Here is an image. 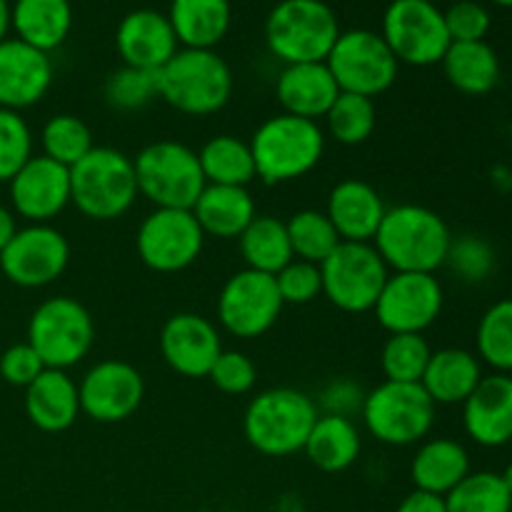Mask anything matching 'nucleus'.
<instances>
[{
  "label": "nucleus",
  "mask_w": 512,
  "mask_h": 512,
  "mask_svg": "<svg viewBox=\"0 0 512 512\" xmlns=\"http://www.w3.org/2000/svg\"><path fill=\"white\" fill-rule=\"evenodd\" d=\"M483 378L480 360L470 350L443 348L430 355L420 385L435 405H463Z\"/></svg>",
  "instance_id": "obj_26"
},
{
  "label": "nucleus",
  "mask_w": 512,
  "mask_h": 512,
  "mask_svg": "<svg viewBox=\"0 0 512 512\" xmlns=\"http://www.w3.org/2000/svg\"><path fill=\"white\" fill-rule=\"evenodd\" d=\"M205 245L203 228L193 210L155 208L135 235L138 258L155 273H180L200 258Z\"/></svg>",
  "instance_id": "obj_13"
},
{
  "label": "nucleus",
  "mask_w": 512,
  "mask_h": 512,
  "mask_svg": "<svg viewBox=\"0 0 512 512\" xmlns=\"http://www.w3.org/2000/svg\"><path fill=\"white\" fill-rule=\"evenodd\" d=\"M275 285L280 290V298L285 305H305L323 295V275L320 265L308 263V260L293 258L278 275Z\"/></svg>",
  "instance_id": "obj_44"
},
{
  "label": "nucleus",
  "mask_w": 512,
  "mask_h": 512,
  "mask_svg": "<svg viewBox=\"0 0 512 512\" xmlns=\"http://www.w3.org/2000/svg\"><path fill=\"white\" fill-rule=\"evenodd\" d=\"M160 353L183 378H208L210 368L223 353L220 333L208 318L198 313H178L165 320L160 330Z\"/></svg>",
  "instance_id": "obj_19"
},
{
  "label": "nucleus",
  "mask_w": 512,
  "mask_h": 512,
  "mask_svg": "<svg viewBox=\"0 0 512 512\" xmlns=\"http://www.w3.org/2000/svg\"><path fill=\"white\" fill-rule=\"evenodd\" d=\"M13 213L28 223H50L70 205V168L33 155L10 180Z\"/></svg>",
  "instance_id": "obj_18"
},
{
  "label": "nucleus",
  "mask_w": 512,
  "mask_h": 512,
  "mask_svg": "<svg viewBox=\"0 0 512 512\" xmlns=\"http://www.w3.org/2000/svg\"><path fill=\"white\" fill-rule=\"evenodd\" d=\"M233 70L215 50L180 48L158 70V98L193 118H205L228 105Z\"/></svg>",
  "instance_id": "obj_3"
},
{
  "label": "nucleus",
  "mask_w": 512,
  "mask_h": 512,
  "mask_svg": "<svg viewBox=\"0 0 512 512\" xmlns=\"http://www.w3.org/2000/svg\"><path fill=\"white\" fill-rule=\"evenodd\" d=\"M255 175L268 185L308 175L325 153V133L315 120L280 113L258 125L250 138Z\"/></svg>",
  "instance_id": "obj_4"
},
{
  "label": "nucleus",
  "mask_w": 512,
  "mask_h": 512,
  "mask_svg": "<svg viewBox=\"0 0 512 512\" xmlns=\"http://www.w3.org/2000/svg\"><path fill=\"white\" fill-rule=\"evenodd\" d=\"M490 3L500 5V8H512V0H490Z\"/></svg>",
  "instance_id": "obj_53"
},
{
  "label": "nucleus",
  "mask_w": 512,
  "mask_h": 512,
  "mask_svg": "<svg viewBox=\"0 0 512 512\" xmlns=\"http://www.w3.org/2000/svg\"><path fill=\"white\" fill-rule=\"evenodd\" d=\"M450 3H455V0H450Z\"/></svg>",
  "instance_id": "obj_54"
},
{
  "label": "nucleus",
  "mask_w": 512,
  "mask_h": 512,
  "mask_svg": "<svg viewBox=\"0 0 512 512\" xmlns=\"http://www.w3.org/2000/svg\"><path fill=\"white\" fill-rule=\"evenodd\" d=\"M445 293L435 273H390L373 313L390 335H423L440 318Z\"/></svg>",
  "instance_id": "obj_16"
},
{
  "label": "nucleus",
  "mask_w": 512,
  "mask_h": 512,
  "mask_svg": "<svg viewBox=\"0 0 512 512\" xmlns=\"http://www.w3.org/2000/svg\"><path fill=\"white\" fill-rule=\"evenodd\" d=\"M103 98L110 108L123 110V113L145 108L153 103V98H158V73L123 65L108 75L103 85Z\"/></svg>",
  "instance_id": "obj_41"
},
{
  "label": "nucleus",
  "mask_w": 512,
  "mask_h": 512,
  "mask_svg": "<svg viewBox=\"0 0 512 512\" xmlns=\"http://www.w3.org/2000/svg\"><path fill=\"white\" fill-rule=\"evenodd\" d=\"M443 15L450 43L485 40L490 30V13L478 0H455V3H450L448 10H443Z\"/></svg>",
  "instance_id": "obj_46"
},
{
  "label": "nucleus",
  "mask_w": 512,
  "mask_h": 512,
  "mask_svg": "<svg viewBox=\"0 0 512 512\" xmlns=\"http://www.w3.org/2000/svg\"><path fill=\"white\" fill-rule=\"evenodd\" d=\"M443 73L448 83L463 95H488L500 80V58L495 48L485 40L475 43H450L445 50Z\"/></svg>",
  "instance_id": "obj_32"
},
{
  "label": "nucleus",
  "mask_w": 512,
  "mask_h": 512,
  "mask_svg": "<svg viewBox=\"0 0 512 512\" xmlns=\"http://www.w3.org/2000/svg\"><path fill=\"white\" fill-rule=\"evenodd\" d=\"M200 170L208 185H233L248 188L255 175V160L250 153V143L235 135H215L200 148Z\"/></svg>",
  "instance_id": "obj_34"
},
{
  "label": "nucleus",
  "mask_w": 512,
  "mask_h": 512,
  "mask_svg": "<svg viewBox=\"0 0 512 512\" xmlns=\"http://www.w3.org/2000/svg\"><path fill=\"white\" fill-rule=\"evenodd\" d=\"M385 203L378 190L358 178L340 180L328 195L325 215L343 243H373L385 218Z\"/></svg>",
  "instance_id": "obj_23"
},
{
  "label": "nucleus",
  "mask_w": 512,
  "mask_h": 512,
  "mask_svg": "<svg viewBox=\"0 0 512 512\" xmlns=\"http://www.w3.org/2000/svg\"><path fill=\"white\" fill-rule=\"evenodd\" d=\"M338 95V83L325 63L285 65L275 80V98L285 113L315 123L328 115Z\"/></svg>",
  "instance_id": "obj_24"
},
{
  "label": "nucleus",
  "mask_w": 512,
  "mask_h": 512,
  "mask_svg": "<svg viewBox=\"0 0 512 512\" xmlns=\"http://www.w3.org/2000/svg\"><path fill=\"white\" fill-rule=\"evenodd\" d=\"M510 380H512V375H510Z\"/></svg>",
  "instance_id": "obj_55"
},
{
  "label": "nucleus",
  "mask_w": 512,
  "mask_h": 512,
  "mask_svg": "<svg viewBox=\"0 0 512 512\" xmlns=\"http://www.w3.org/2000/svg\"><path fill=\"white\" fill-rule=\"evenodd\" d=\"M448 512H512V495L500 473H468L448 495Z\"/></svg>",
  "instance_id": "obj_35"
},
{
  "label": "nucleus",
  "mask_w": 512,
  "mask_h": 512,
  "mask_svg": "<svg viewBox=\"0 0 512 512\" xmlns=\"http://www.w3.org/2000/svg\"><path fill=\"white\" fill-rule=\"evenodd\" d=\"M380 35L398 63L415 68L440 63L450 48L445 15L433 0H393L385 8Z\"/></svg>",
  "instance_id": "obj_12"
},
{
  "label": "nucleus",
  "mask_w": 512,
  "mask_h": 512,
  "mask_svg": "<svg viewBox=\"0 0 512 512\" xmlns=\"http://www.w3.org/2000/svg\"><path fill=\"white\" fill-rule=\"evenodd\" d=\"M10 30V3L8 0H0V40L8 38Z\"/></svg>",
  "instance_id": "obj_51"
},
{
  "label": "nucleus",
  "mask_w": 512,
  "mask_h": 512,
  "mask_svg": "<svg viewBox=\"0 0 512 512\" xmlns=\"http://www.w3.org/2000/svg\"><path fill=\"white\" fill-rule=\"evenodd\" d=\"M115 50L123 65L158 73L180 50L168 15L150 8H138L125 15L115 30Z\"/></svg>",
  "instance_id": "obj_21"
},
{
  "label": "nucleus",
  "mask_w": 512,
  "mask_h": 512,
  "mask_svg": "<svg viewBox=\"0 0 512 512\" xmlns=\"http://www.w3.org/2000/svg\"><path fill=\"white\" fill-rule=\"evenodd\" d=\"M30 158H33L30 125L15 110L0 108V183H10Z\"/></svg>",
  "instance_id": "obj_42"
},
{
  "label": "nucleus",
  "mask_w": 512,
  "mask_h": 512,
  "mask_svg": "<svg viewBox=\"0 0 512 512\" xmlns=\"http://www.w3.org/2000/svg\"><path fill=\"white\" fill-rule=\"evenodd\" d=\"M360 448H363V440L353 418L320 413L305 440L303 453L323 473H343L353 468L355 460L360 458Z\"/></svg>",
  "instance_id": "obj_31"
},
{
  "label": "nucleus",
  "mask_w": 512,
  "mask_h": 512,
  "mask_svg": "<svg viewBox=\"0 0 512 512\" xmlns=\"http://www.w3.org/2000/svg\"><path fill=\"white\" fill-rule=\"evenodd\" d=\"M435 408L420 383H380L365 393L363 420L378 443L393 448L423 443L435 425Z\"/></svg>",
  "instance_id": "obj_8"
},
{
  "label": "nucleus",
  "mask_w": 512,
  "mask_h": 512,
  "mask_svg": "<svg viewBox=\"0 0 512 512\" xmlns=\"http://www.w3.org/2000/svg\"><path fill=\"white\" fill-rule=\"evenodd\" d=\"M53 85L48 53L18 38L0 40V108L20 110L40 103Z\"/></svg>",
  "instance_id": "obj_20"
},
{
  "label": "nucleus",
  "mask_w": 512,
  "mask_h": 512,
  "mask_svg": "<svg viewBox=\"0 0 512 512\" xmlns=\"http://www.w3.org/2000/svg\"><path fill=\"white\" fill-rule=\"evenodd\" d=\"M465 433L483 448H500L512 440V380L498 373L480 380L463 403Z\"/></svg>",
  "instance_id": "obj_22"
},
{
  "label": "nucleus",
  "mask_w": 512,
  "mask_h": 512,
  "mask_svg": "<svg viewBox=\"0 0 512 512\" xmlns=\"http://www.w3.org/2000/svg\"><path fill=\"white\" fill-rule=\"evenodd\" d=\"M208 378L225 395H245L255 388L258 368L253 360L240 350H223L210 368Z\"/></svg>",
  "instance_id": "obj_45"
},
{
  "label": "nucleus",
  "mask_w": 512,
  "mask_h": 512,
  "mask_svg": "<svg viewBox=\"0 0 512 512\" xmlns=\"http://www.w3.org/2000/svg\"><path fill=\"white\" fill-rule=\"evenodd\" d=\"M193 215L205 235L233 240L240 238V233L253 223L258 213H255V200L248 188L205 185L200 198L195 200Z\"/></svg>",
  "instance_id": "obj_29"
},
{
  "label": "nucleus",
  "mask_w": 512,
  "mask_h": 512,
  "mask_svg": "<svg viewBox=\"0 0 512 512\" xmlns=\"http://www.w3.org/2000/svg\"><path fill=\"white\" fill-rule=\"evenodd\" d=\"M340 33L325 0H280L265 20V45L285 65L325 63Z\"/></svg>",
  "instance_id": "obj_5"
},
{
  "label": "nucleus",
  "mask_w": 512,
  "mask_h": 512,
  "mask_svg": "<svg viewBox=\"0 0 512 512\" xmlns=\"http://www.w3.org/2000/svg\"><path fill=\"white\" fill-rule=\"evenodd\" d=\"M18 233V223H15V213L5 205H0V253L5 250V245L13 240V235Z\"/></svg>",
  "instance_id": "obj_50"
},
{
  "label": "nucleus",
  "mask_w": 512,
  "mask_h": 512,
  "mask_svg": "<svg viewBox=\"0 0 512 512\" xmlns=\"http://www.w3.org/2000/svg\"><path fill=\"white\" fill-rule=\"evenodd\" d=\"M230 3H233V0H230Z\"/></svg>",
  "instance_id": "obj_56"
},
{
  "label": "nucleus",
  "mask_w": 512,
  "mask_h": 512,
  "mask_svg": "<svg viewBox=\"0 0 512 512\" xmlns=\"http://www.w3.org/2000/svg\"><path fill=\"white\" fill-rule=\"evenodd\" d=\"M168 20L183 48L213 50L233 23L230 0H170Z\"/></svg>",
  "instance_id": "obj_30"
},
{
  "label": "nucleus",
  "mask_w": 512,
  "mask_h": 512,
  "mask_svg": "<svg viewBox=\"0 0 512 512\" xmlns=\"http://www.w3.org/2000/svg\"><path fill=\"white\" fill-rule=\"evenodd\" d=\"M445 265L463 283H483L495 270V250L488 240L478 238V235H460V238L450 240Z\"/></svg>",
  "instance_id": "obj_43"
},
{
  "label": "nucleus",
  "mask_w": 512,
  "mask_h": 512,
  "mask_svg": "<svg viewBox=\"0 0 512 512\" xmlns=\"http://www.w3.org/2000/svg\"><path fill=\"white\" fill-rule=\"evenodd\" d=\"M478 358L498 373H512V298L490 305L475 333Z\"/></svg>",
  "instance_id": "obj_40"
},
{
  "label": "nucleus",
  "mask_w": 512,
  "mask_h": 512,
  "mask_svg": "<svg viewBox=\"0 0 512 512\" xmlns=\"http://www.w3.org/2000/svg\"><path fill=\"white\" fill-rule=\"evenodd\" d=\"M238 245L245 268L265 275H278L293 260L288 228L273 215H255L253 223L240 233Z\"/></svg>",
  "instance_id": "obj_33"
},
{
  "label": "nucleus",
  "mask_w": 512,
  "mask_h": 512,
  "mask_svg": "<svg viewBox=\"0 0 512 512\" xmlns=\"http://www.w3.org/2000/svg\"><path fill=\"white\" fill-rule=\"evenodd\" d=\"M323 295L343 313H368L375 308L390 270L373 243H340L320 263Z\"/></svg>",
  "instance_id": "obj_10"
},
{
  "label": "nucleus",
  "mask_w": 512,
  "mask_h": 512,
  "mask_svg": "<svg viewBox=\"0 0 512 512\" xmlns=\"http://www.w3.org/2000/svg\"><path fill=\"white\" fill-rule=\"evenodd\" d=\"M320 410L310 395L295 388H270L255 395L243 415L250 448L268 458H288L305 448Z\"/></svg>",
  "instance_id": "obj_2"
},
{
  "label": "nucleus",
  "mask_w": 512,
  "mask_h": 512,
  "mask_svg": "<svg viewBox=\"0 0 512 512\" xmlns=\"http://www.w3.org/2000/svg\"><path fill=\"white\" fill-rule=\"evenodd\" d=\"M448 223L435 210L403 203L385 210L373 248L393 273H435L450 250Z\"/></svg>",
  "instance_id": "obj_1"
},
{
  "label": "nucleus",
  "mask_w": 512,
  "mask_h": 512,
  "mask_svg": "<svg viewBox=\"0 0 512 512\" xmlns=\"http://www.w3.org/2000/svg\"><path fill=\"white\" fill-rule=\"evenodd\" d=\"M340 93L375 95L390 90L398 78L400 63L383 40V35L368 28H355L340 33L333 50L325 58Z\"/></svg>",
  "instance_id": "obj_11"
},
{
  "label": "nucleus",
  "mask_w": 512,
  "mask_h": 512,
  "mask_svg": "<svg viewBox=\"0 0 512 512\" xmlns=\"http://www.w3.org/2000/svg\"><path fill=\"white\" fill-rule=\"evenodd\" d=\"M138 195L133 158L115 148L95 145L70 168V203L90 220L108 223L123 218Z\"/></svg>",
  "instance_id": "obj_6"
},
{
  "label": "nucleus",
  "mask_w": 512,
  "mask_h": 512,
  "mask_svg": "<svg viewBox=\"0 0 512 512\" xmlns=\"http://www.w3.org/2000/svg\"><path fill=\"white\" fill-rule=\"evenodd\" d=\"M468 473V450L453 438L423 440L410 463V478H413L415 490L440 495V498H445Z\"/></svg>",
  "instance_id": "obj_27"
},
{
  "label": "nucleus",
  "mask_w": 512,
  "mask_h": 512,
  "mask_svg": "<svg viewBox=\"0 0 512 512\" xmlns=\"http://www.w3.org/2000/svg\"><path fill=\"white\" fill-rule=\"evenodd\" d=\"M503 475V483L508 485V490H510V495H512V463L508 465V468H505V473H500Z\"/></svg>",
  "instance_id": "obj_52"
},
{
  "label": "nucleus",
  "mask_w": 512,
  "mask_h": 512,
  "mask_svg": "<svg viewBox=\"0 0 512 512\" xmlns=\"http://www.w3.org/2000/svg\"><path fill=\"white\" fill-rule=\"evenodd\" d=\"M293 258L320 265L343 240L323 210H300L285 223Z\"/></svg>",
  "instance_id": "obj_36"
},
{
  "label": "nucleus",
  "mask_w": 512,
  "mask_h": 512,
  "mask_svg": "<svg viewBox=\"0 0 512 512\" xmlns=\"http://www.w3.org/2000/svg\"><path fill=\"white\" fill-rule=\"evenodd\" d=\"M365 393L353 383V380H333L325 385L320 393L318 410L323 408V415H343V418H353V413L363 410Z\"/></svg>",
  "instance_id": "obj_48"
},
{
  "label": "nucleus",
  "mask_w": 512,
  "mask_h": 512,
  "mask_svg": "<svg viewBox=\"0 0 512 512\" xmlns=\"http://www.w3.org/2000/svg\"><path fill=\"white\" fill-rule=\"evenodd\" d=\"M0 353H3V350H0Z\"/></svg>",
  "instance_id": "obj_57"
},
{
  "label": "nucleus",
  "mask_w": 512,
  "mask_h": 512,
  "mask_svg": "<svg viewBox=\"0 0 512 512\" xmlns=\"http://www.w3.org/2000/svg\"><path fill=\"white\" fill-rule=\"evenodd\" d=\"M40 145H43L45 158L55 163L73 168L75 163L85 158L95 148L93 133L80 118L70 113L53 115L40 130Z\"/></svg>",
  "instance_id": "obj_37"
},
{
  "label": "nucleus",
  "mask_w": 512,
  "mask_h": 512,
  "mask_svg": "<svg viewBox=\"0 0 512 512\" xmlns=\"http://www.w3.org/2000/svg\"><path fill=\"white\" fill-rule=\"evenodd\" d=\"M78 398L95 423H123L143 405L145 380L125 360H100L78 383Z\"/></svg>",
  "instance_id": "obj_17"
},
{
  "label": "nucleus",
  "mask_w": 512,
  "mask_h": 512,
  "mask_svg": "<svg viewBox=\"0 0 512 512\" xmlns=\"http://www.w3.org/2000/svg\"><path fill=\"white\" fill-rule=\"evenodd\" d=\"M283 305L275 275L245 268L225 280L218 295V320L233 338L253 340L273 328Z\"/></svg>",
  "instance_id": "obj_14"
},
{
  "label": "nucleus",
  "mask_w": 512,
  "mask_h": 512,
  "mask_svg": "<svg viewBox=\"0 0 512 512\" xmlns=\"http://www.w3.org/2000/svg\"><path fill=\"white\" fill-rule=\"evenodd\" d=\"M430 355V343L420 333L390 335L380 353V368L390 383H420Z\"/></svg>",
  "instance_id": "obj_38"
},
{
  "label": "nucleus",
  "mask_w": 512,
  "mask_h": 512,
  "mask_svg": "<svg viewBox=\"0 0 512 512\" xmlns=\"http://www.w3.org/2000/svg\"><path fill=\"white\" fill-rule=\"evenodd\" d=\"M330 135L340 145H360L375 133L378 125V110L375 100L355 93H340L333 108L325 115Z\"/></svg>",
  "instance_id": "obj_39"
},
{
  "label": "nucleus",
  "mask_w": 512,
  "mask_h": 512,
  "mask_svg": "<svg viewBox=\"0 0 512 512\" xmlns=\"http://www.w3.org/2000/svg\"><path fill=\"white\" fill-rule=\"evenodd\" d=\"M43 370L45 363L30 343L10 345L8 350L0 353V378L15 388H28Z\"/></svg>",
  "instance_id": "obj_47"
},
{
  "label": "nucleus",
  "mask_w": 512,
  "mask_h": 512,
  "mask_svg": "<svg viewBox=\"0 0 512 512\" xmlns=\"http://www.w3.org/2000/svg\"><path fill=\"white\" fill-rule=\"evenodd\" d=\"M138 193L155 208L193 210L205 183L198 153L178 140H155L133 158Z\"/></svg>",
  "instance_id": "obj_7"
},
{
  "label": "nucleus",
  "mask_w": 512,
  "mask_h": 512,
  "mask_svg": "<svg viewBox=\"0 0 512 512\" xmlns=\"http://www.w3.org/2000/svg\"><path fill=\"white\" fill-rule=\"evenodd\" d=\"M68 263V238L50 223L18 228L0 253V270L18 288H45L65 273Z\"/></svg>",
  "instance_id": "obj_15"
},
{
  "label": "nucleus",
  "mask_w": 512,
  "mask_h": 512,
  "mask_svg": "<svg viewBox=\"0 0 512 512\" xmlns=\"http://www.w3.org/2000/svg\"><path fill=\"white\" fill-rule=\"evenodd\" d=\"M95 340V323L88 308L68 295L43 300L28 323V343L45 363V368L68 370L90 353Z\"/></svg>",
  "instance_id": "obj_9"
},
{
  "label": "nucleus",
  "mask_w": 512,
  "mask_h": 512,
  "mask_svg": "<svg viewBox=\"0 0 512 512\" xmlns=\"http://www.w3.org/2000/svg\"><path fill=\"white\" fill-rule=\"evenodd\" d=\"M395 512H448V508H445V498H440V495L413 490V493L400 500Z\"/></svg>",
  "instance_id": "obj_49"
},
{
  "label": "nucleus",
  "mask_w": 512,
  "mask_h": 512,
  "mask_svg": "<svg viewBox=\"0 0 512 512\" xmlns=\"http://www.w3.org/2000/svg\"><path fill=\"white\" fill-rule=\"evenodd\" d=\"M10 28L15 38L50 55L73 30V5L70 0H15L10 5Z\"/></svg>",
  "instance_id": "obj_28"
},
{
  "label": "nucleus",
  "mask_w": 512,
  "mask_h": 512,
  "mask_svg": "<svg viewBox=\"0 0 512 512\" xmlns=\"http://www.w3.org/2000/svg\"><path fill=\"white\" fill-rule=\"evenodd\" d=\"M25 415L43 433H63L80 415L78 383L68 370L45 368L25 388Z\"/></svg>",
  "instance_id": "obj_25"
}]
</instances>
